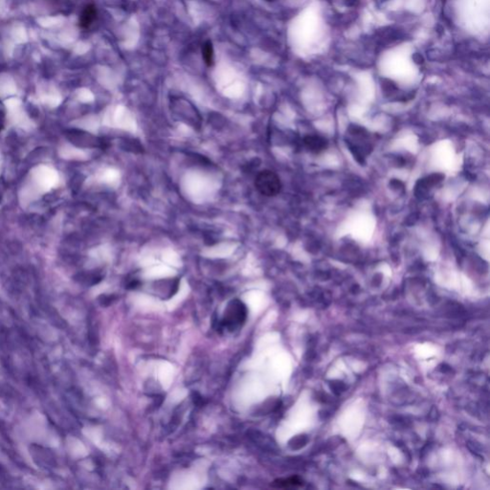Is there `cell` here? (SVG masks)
<instances>
[{
    "mask_svg": "<svg viewBox=\"0 0 490 490\" xmlns=\"http://www.w3.org/2000/svg\"><path fill=\"white\" fill-rule=\"evenodd\" d=\"M304 144L306 147L313 153L322 152L327 147V141L320 136H307L304 139Z\"/></svg>",
    "mask_w": 490,
    "mask_h": 490,
    "instance_id": "cell-5",
    "label": "cell"
},
{
    "mask_svg": "<svg viewBox=\"0 0 490 490\" xmlns=\"http://www.w3.org/2000/svg\"><path fill=\"white\" fill-rule=\"evenodd\" d=\"M414 60L416 61L417 64H422L423 63V58L419 55V54H416L415 57H414Z\"/></svg>",
    "mask_w": 490,
    "mask_h": 490,
    "instance_id": "cell-11",
    "label": "cell"
},
{
    "mask_svg": "<svg viewBox=\"0 0 490 490\" xmlns=\"http://www.w3.org/2000/svg\"><path fill=\"white\" fill-rule=\"evenodd\" d=\"M247 317V309L240 300H233L225 310L222 325L230 331H235L244 326Z\"/></svg>",
    "mask_w": 490,
    "mask_h": 490,
    "instance_id": "cell-1",
    "label": "cell"
},
{
    "mask_svg": "<svg viewBox=\"0 0 490 490\" xmlns=\"http://www.w3.org/2000/svg\"><path fill=\"white\" fill-rule=\"evenodd\" d=\"M202 56L204 59L205 64L208 66H212L213 65V47L212 43L210 40L206 41L202 47Z\"/></svg>",
    "mask_w": 490,
    "mask_h": 490,
    "instance_id": "cell-6",
    "label": "cell"
},
{
    "mask_svg": "<svg viewBox=\"0 0 490 490\" xmlns=\"http://www.w3.org/2000/svg\"><path fill=\"white\" fill-rule=\"evenodd\" d=\"M103 298L104 299H100V301H101V304L103 306H105V307L109 306L112 303V301H113V299H112L113 297L112 296H105H105H103Z\"/></svg>",
    "mask_w": 490,
    "mask_h": 490,
    "instance_id": "cell-8",
    "label": "cell"
},
{
    "mask_svg": "<svg viewBox=\"0 0 490 490\" xmlns=\"http://www.w3.org/2000/svg\"><path fill=\"white\" fill-rule=\"evenodd\" d=\"M139 285H140V281H139V280H131V281L128 284V288L134 289V288H137Z\"/></svg>",
    "mask_w": 490,
    "mask_h": 490,
    "instance_id": "cell-9",
    "label": "cell"
},
{
    "mask_svg": "<svg viewBox=\"0 0 490 490\" xmlns=\"http://www.w3.org/2000/svg\"><path fill=\"white\" fill-rule=\"evenodd\" d=\"M255 187L262 196H275L281 189L280 177L272 171H261L255 178Z\"/></svg>",
    "mask_w": 490,
    "mask_h": 490,
    "instance_id": "cell-2",
    "label": "cell"
},
{
    "mask_svg": "<svg viewBox=\"0 0 490 490\" xmlns=\"http://www.w3.org/2000/svg\"><path fill=\"white\" fill-rule=\"evenodd\" d=\"M2 195H3V188H2V185L0 183V201H1V198H2Z\"/></svg>",
    "mask_w": 490,
    "mask_h": 490,
    "instance_id": "cell-12",
    "label": "cell"
},
{
    "mask_svg": "<svg viewBox=\"0 0 490 490\" xmlns=\"http://www.w3.org/2000/svg\"><path fill=\"white\" fill-rule=\"evenodd\" d=\"M4 126V110L0 106V131L3 129Z\"/></svg>",
    "mask_w": 490,
    "mask_h": 490,
    "instance_id": "cell-10",
    "label": "cell"
},
{
    "mask_svg": "<svg viewBox=\"0 0 490 490\" xmlns=\"http://www.w3.org/2000/svg\"><path fill=\"white\" fill-rule=\"evenodd\" d=\"M97 17V9L94 4L86 5L80 16V26L82 29H88Z\"/></svg>",
    "mask_w": 490,
    "mask_h": 490,
    "instance_id": "cell-4",
    "label": "cell"
},
{
    "mask_svg": "<svg viewBox=\"0 0 490 490\" xmlns=\"http://www.w3.org/2000/svg\"><path fill=\"white\" fill-rule=\"evenodd\" d=\"M70 140L73 141V143L78 144L79 146L82 147H105V142L97 137L92 136L89 133H84L82 131H71L69 133Z\"/></svg>",
    "mask_w": 490,
    "mask_h": 490,
    "instance_id": "cell-3",
    "label": "cell"
},
{
    "mask_svg": "<svg viewBox=\"0 0 490 490\" xmlns=\"http://www.w3.org/2000/svg\"><path fill=\"white\" fill-rule=\"evenodd\" d=\"M300 485V480L297 478H291L288 480H278L274 482V487L276 488H289Z\"/></svg>",
    "mask_w": 490,
    "mask_h": 490,
    "instance_id": "cell-7",
    "label": "cell"
}]
</instances>
